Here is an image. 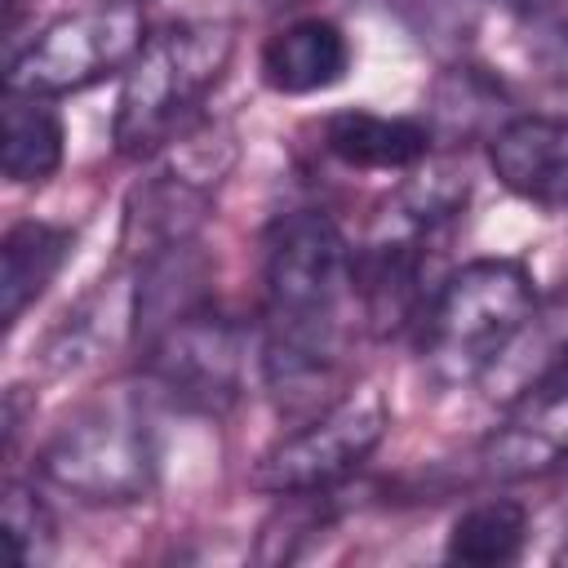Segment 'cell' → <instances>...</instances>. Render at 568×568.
<instances>
[{
	"instance_id": "obj_1",
	"label": "cell",
	"mask_w": 568,
	"mask_h": 568,
	"mask_svg": "<svg viewBox=\"0 0 568 568\" xmlns=\"http://www.w3.org/2000/svg\"><path fill=\"white\" fill-rule=\"evenodd\" d=\"M355 297V248L324 209L280 213L262 253V382L288 413L337 399Z\"/></svg>"
},
{
	"instance_id": "obj_2",
	"label": "cell",
	"mask_w": 568,
	"mask_h": 568,
	"mask_svg": "<svg viewBox=\"0 0 568 568\" xmlns=\"http://www.w3.org/2000/svg\"><path fill=\"white\" fill-rule=\"evenodd\" d=\"M231 53L235 27L226 22H169L151 31L120 80L111 120L115 151L142 160L191 133L209 93L222 84Z\"/></svg>"
},
{
	"instance_id": "obj_3",
	"label": "cell",
	"mask_w": 568,
	"mask_h": 568,
	"mask_svg": "<svg viewBox=\"0 0 568 568\" xmlns=\"http://www.w3.org/2000/svg\"><path fill=\"white\" fill-rule=\"evenodd\" d=\"M537 311V284L515 257H475L457 266L417 320V355L435 386L484 382L501 351Z\"/></svg>"
},
{
	"instance_id": "obj_4",
	"label": "cell",
	"mask_w": 568,
	"mask_h": 568,
	"mask_svg": "<svg viewBox=\"0 0 568 568\" xmlns=\"http://www.w3.org/2000/svg\"><path fill=\"white\" fill-rule=\"evenodd\" d=\"M40 475L93 506H129L155 488L160 448L133 395H106L71 413L40 448Z\"/></svg>"
},
{
	"instance_id": "obj_5",
	"label": "cell",
	"mask_w": 568,
	"mask_h": 568,
	"mask_svg": "<svg viewBox=\"0 0 568 568\" xmlns=\"http://www.w3.org/2000/svg\"><path fill=\"white\" fill-rule=\"evenodd\" d=\"M146 44L142 4L98 0L89 9L58 13L27 44H9L4 89L62 98L102 84L106 75H124L138 49Z\"/></svg>"
},
{
	"instance_id": "obj_6",
	"label": "cell",
	"mask_w": 568,
	"mask_h": 568,
	"mask_svg": "<svg viewBox=\"0 0 568 568\" xmlns=\"http://www.w3.org/2000/svg\"><path fill=\"white\" fill-rule=\"evenodd\" d=\"M390 404L377 382H351L337 399L315 408L297 430L280 435L248 470V484L275 497L328 493L351 479L386 439Z\"/></svg>"
},
{
	"instance_id": "obj_7",
	"label": "cell",
	"mask_w": 568,
	"mask_h": 568,
	"mask_svg": "<svg viewBox=\"0 0 568 568\" xmlns=\"http://www.w3.org/2000/svg\"><path fill=\"white\" fill-rule=\"evenodd\" d=\"M164 151L169 160L151 178H142L124 200L120 248L138 262L195 240V231L213 209V191L235 160V138L195 124Z\"/></svg>"
},
{
	"instance_id": "obj_8",
	"label": "cell",
	"mask_w": 568,
	"mask_h": 568,
	"mask_svg": "<svg viewBox=\"0 0 568 568\" xmlns=\"http://www.w3.org/2000/svg\"><path fill=\"white\" fill-rule=\"evenodd\" d=\"M248 333L213 302L142 337V373L155 390L191 413H226L244 386Z\"/></svg>"
},
{
	"instance_id": "obj_9",
	"label": "cell",
	"mask_w": 568,
	"mask_h": 568,
	"mask_svg": "<svg viewBox=\"0 0 568 568\" xmlns=\"http://www.w3.org/2000/svg\"><path fill=\"white\" fill-rule=\"evenodd\" d=\"M479 475L497 484H519L550 475L568 462V377L524 390L506 404L501 426H493L475 453Z\"/></svg>"
},
{
	"instance_id": "obj_10",
	"label": "cell",
	"mask_w": 568,
	"mask_h": 568,
	"mask_svg": "<svg viewBox=\"0 0 568 568\" xmlns=\"http://www.w3.org/2000/svg\"><path fill=\"white\" fill-rule=\"evenodd\" d=\"M488 169L510 195L541 209H568V115L515 111L488 138Z\"/></svg>"
},
{
	"instance_id": "obj_11",
	"label": "cell",
	"mask_w": 568,
	"mask_h": 568,
	"mask_svg": "<svg viewBox=\"0 0 568 568\" xmlns=\"http://www.w3.org/2000/svg\"><path fill=\"white\" fill-rule=\"evenodd\" d=\"M262 84L284 98L324 93L351 71V40L333 18H293L275 27L257 53Z\"/></svg>"
},
{
	"instance_id": "obj_12",
	"label": "cell",
	"mask_w": 568,
	"mask_h": 568,
	"mask_svg": "<svg viewBox=\"0 0 568 568\" xmlns=\"http://www.w3.org/2000/svg\"><path fill=\"white\" fill-rule=\"evenodd\" d=\"M320 146L346 169H417L430 160L435 129L408 115H377V111H333L320 129Z\"/></svg>"
},
{
	"instance_id": "obj_13",
	"label": "cell",
	"mask_w": 568,
	"mask_h": 568,
	"mask_svg": "<svg viewBox=\"0 0 568 568\" xmlns=\"http://www.w3.org/2000/svg\"><path fill=\"white\" fill-rule=\"evenodd\" d=\"M75 253V231L44 217H22L0 240V315L13 328L58 280L67 257Z\"/></svg>"
},
{
	"instance_id": "obj_14",
	"label": "cell",
	"mask_w": 568,
	"mask_h": 568,
	"mask_svg": "<svg viewBox=\"0 0 568 568\" xmlns=\"http://www.w3.org/2000/svg\"><path fill=\"white\" fill-rule=\"evenodd\" d=\"M67 160V129L49 98L4 89L0 111V169L13 186H44Z\"/></svg>"
},
{
	"instance_id": "obj_15",
	"label": "cell",
	"mask_w": 568,
	"mask_h": 568,
	"mask_svg": "<svg viewBox=\"0 0 568 568\" xmlns=\"http://www.w3.org/2000/svg\"><path fill=\"white\" fill-rule=\"evenodd\" d=\"M528 541V506L515 497H484L470 501L444 537V559L453 564H475V568H497L515 564Z\"/></svg>"
},
{
	"instance_id": "obj_16",
	"label": "cell",
	"mask_w": 568,
	"mask_h": 568,
	"mask_svg": "<svg viewBox=\"0 0 568 568\" xmlns=\"http://www.w3.org/2000/svg\"><path fill=\"white\" fill-rule=\"evenodd\" d=\"M4 537H9L13 559L27 568L49 564L58 550L53 515H49L44 497L36 488H27L22 479H4Z\"/></svg>"
},
{
	"instance_id": "obj_17",
	"label": "cell",
	"mask_w": 568,
	"mask_h": 568,
	"mask_svg": "<svg viewBox=\"0 0 568 568\" xmlns=\"http://www.w3.org/2000/svg\"><path fill=\"white\" fill-rule=\"evenodd\" d=\"M528 36L555 75L568 80V0H519Z\"/></svg>"
},
{
	"instance_id": "obj_18",
	"label": "cell",
	"mask_w": 568,
	"mask_h": 568,
	"mask_svg": "<svg viewBox=\"0 0 568 568\" xmlns=\"http://www.w3.org/2000/svg\"><path fill=\"white\" fill-rule=\"evenodd\" d=\"M257 9H297L302 0H253Z\"/></svg>"
},
{
	"instance_id": "obj_19",
	"label": "cell",
	"mask_w": 568,
	"mask_h": 568,
	"mask_svg": "<svg viewBox=\"0 0 568 568\" xmlns=\"http://www.w3.org/2000/svg\"><path fill=\"white\" fill-rule=\"evenodd\" d=\"M124 4H142V0H124Z\"/></svg>"
},
{
	"instance_id": "obj_20",
	"label": "cell",
	"mask_w": 568,
	"mask_h": 568,
	"mask_svg": "<svg viewBox=\"0 0 568 568\" xmlns=\"http://www.w3.org/2000/svg\"><path fill=\"white\" fill-rule=\"evenodd\" d=\"M9 4H18V0H9Z\"/></svg>"
}]
</instances>
